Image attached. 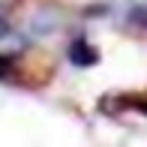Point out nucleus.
<instances>
[{"mask_svg": "<svg viewBox=\"0 0 147 147\" xmlns=\"http://www.w3.org/2000/svg\"><path fill=\"white\" fill-rule=\"evenodd\" d=\"M69 57H72V63H78V66H87V63H96V51L90 48L84 39H75L72 42V51H69Z\"/></svg>", "mask_w": 147, "mask_h": 147, "instance_id": "f257e3e1", "label": "nucleus"}]
</instances>
